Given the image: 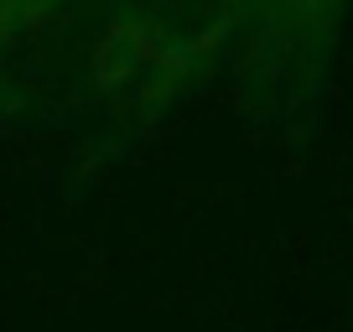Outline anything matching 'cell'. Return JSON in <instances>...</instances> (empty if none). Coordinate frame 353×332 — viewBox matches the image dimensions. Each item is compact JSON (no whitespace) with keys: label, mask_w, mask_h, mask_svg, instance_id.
<instances>
[{"label":"cell","mask_w":353,"mask_h":332,"mask_svg":"<svg viewBox=\"0 0 353 332\" xmlns=\"http://www.w3.org/2000/svg\"><path fill=\"white\" fill-rule=\"evenodd\" d=\"M348 0H254L239 42L244 114L260 125H291L317 99Z\"/></svg>","instance_id":"7a4b0ae2"},{"label":"cell","mask_w":353,"mask_h":332,"mask_svg":"<svg viewBox=\"0 0 353 332\" xmlns=\"http://www.w3.org/2000/svg\"><path fill=\"white\" fill-rule=\"evenodd\" d=\"M99 114L114 141L156 130L203 78L239 52L254 0H99Z\"/></svg>","instance_id":"6da1fadb"},{"label":"cell","mask_w":353,"mask_h":332,"mask_svg":"<svg viewBox=\"0 0 353 332\" xmlns=\"http://www.w3.org/2000/svg\"><path fill=\"white\" fill-rule=\"evenodd\" d=\"M57 6H68V0H0V32H11L42 11H57Z\"/></svg>","instance_id":"3957f363"}]
</instances>
